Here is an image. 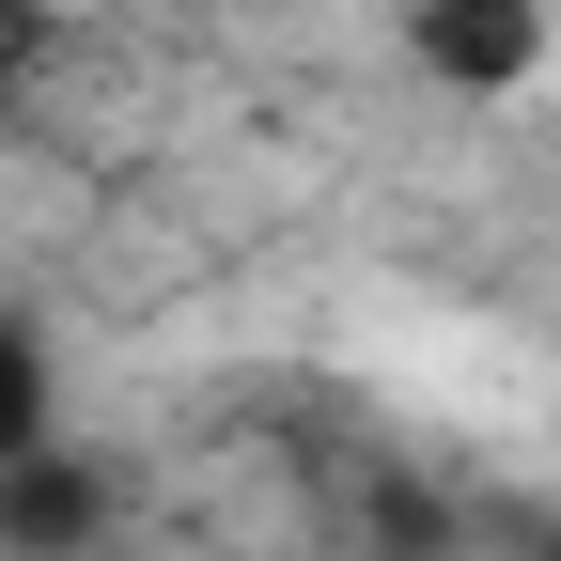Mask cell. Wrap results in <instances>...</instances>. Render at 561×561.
I'll return each instance as SVG.
<instances>
[{
	"label": "cell",
	"mask_w": 561,
	"mask_h": 561,
	"mask_svg": "<svg viewBox=\"0 0 561 561\" xmlns=\"http://www.w3.org/2000/svg\"><path fill=\"white\" fill-rule=\"evenodd\" d=\"M47 62H62V16H47V0H0V125L47 94Z\"/></svg>",
	"instance_id": "277c9868"
},
{
	"label": "cell",
	"mask_w": 561,
	"mask_h": 561,
	"mask_svg": "<svg viewBox=\"0 0 561 561\" xmlns=\"http://www.w3.org/2000/svg\"><path fill=\"white\" fill-rule=\"evenodd\" d=\"M47 437H62V421H47V343H32V328H0V468L47 453Z\"/></svg>",
	"instance_id": "3957f363"
},
{
	"label": "cell",
	"mask_w": 561,
	"mask_h": 561,
	"mask_svg": "<svg viewBox=\"0 0 561 561\" xmlns=\"http://www.w3.org/2000/svg\"><path fill=\"white\" fill-rule=\"evenodd\" d=\"M94 530H110V483H94L79 453H62V437L0 468V546H16V561H79Z\"/></svg>",
	"instance_id": "7a4b0ae2"
},
{
	"label": "cell",
	"mask_w": 561,
	"mask_h": 561,
	"mask_svg": "<svg viewBox=\"0 0 561 561\" xmlns=\"http://www.w3.org/2000/svg\"><path fill=\"white\" fill-rule=\"evenodd\" d=\"M297 16H405V0H297Z\"/></svg>",
	"instance_id": "5b68a950"
},
{
	"label": "cell",
	"mask_w": 561,
	"mask_h": 561,
	"mask_svg": "<svg viewBox=\"0 0 561 561\" xmlns=\"http://www.w3.org/2000/svg\"><path fill=\"white\" fill-rule=\"evenodd\" d=\"M561 0H405V62L437 94H530Z\"/></svg>",
	"instance_id": "6da1fadb"
}]
</instances>
